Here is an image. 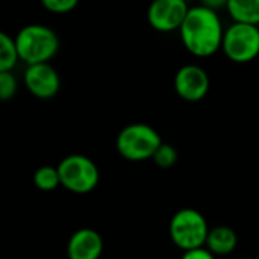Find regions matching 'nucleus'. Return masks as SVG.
I'll use <instances>...</instances> for the list:
<instances>
[{
    "mask_svg": "<svg viewBox=\"0 0 259 259\" xmlns=\"http://www.w3.org/2000/svg\"><path fill=\"white\" fill-rule=\"evenodd\" d=\"M162 146V138L152 126L146 123H132L120 131L115 140L118 153L134 162L152 159Z\"/></svg>",
    "mask_w": 259,
    "mask_h": 259,
    "instance_id": "nucleus-3",
    "label": "nucleus"
},
{
    "mask_svg": "<svg viewBox=\"0 0 259 259\" xmlns=\"http://www.w3.org/2000/svg\"><path fill=\"white\" fill-rule=\"evenodd\" d=\"M223 26L217 11L203 3L190 8L181 27V38L190 53L199 58L211 56L223 44Z\"/></svg>",
    "mask_w": 259,
    "mask_h": 259,
    "instance_id": "nucleus-1",
    "label": "nucleus"
},
{
    "mask_svg": "<svg viewBox=\"0 0 259 259\" xmlns=\"http://www.w3.org/2000/svg\"><path fill=\"white\" fill-rule=\"evenodd\" d=\"M226 9L234 18V23L259 24V0H229Z\"/></svg>",
    "mask_w": 259,
    "mask_h": 259,
    "instance_id": "nucleus-12",
    "label": "nucleus"
},
{
    "mask_svg": "<svg viewBox=\"0 0 259 259\" xmlns=\"http://www.w3.org/2000/svg\"><path fill=\"white\" fill-rule=\"evenodd\" d=\"M33 184L41 191H53L58 185H61V178L58 167L42 165L33 173Z\"/></svg>",
    "mask_w": 259,
    "mask_h": 259,
    "instance_id": "nucleus-14",
    "label": "nucleus"
},
{
    "mask_svg": "<svg viewBox=\"0 0 259 259\" xmlns=\"http://www.w3.org/2000/svg\"><path fill=\"white\" fill-rule=\"evenodd\" d=\"M190 6L184 0H155L147 11L150 26L159 32H170L182 27Z\"/></svg>",
    "mask_w": 259,
    "mask_h": 259,
    "instance_id": "nucleus-7",
    "label": "nucleus"
},
{
    "mask_svg": "<svg viewBox=\"0 0 259 259\" xmlns=\"http://www.w3.org/2000/svg\"><path fill=\"white\" fill-rule=\"evenodd\" d=\"M42 6L53 14H67L77 6V0H42Z\"/></svg>",
    "mask_w": 259,
    "mask_h": 259,
    "instance_id": "nucleus-17",
    "label": "nucleus"
},
{
    "mask_svg": "<svg viewBox=\"0 0 259 259\" xmlns=\"http://www.w3.org/2000/svg\"><path fill=\"white\" fill-rule=\"evenodd\" d=\"M20 59L15 39L0 32V71H11Z\"/></svg>",
    "mask_w": 259,
    "mask_h": 259,
    "instance_id": "nucleus-13",
    "label": "nucleus"
},
{
    "mask_svg": "<svg viewBox=\"0 0 259 259\" xmlns=\"http://www.w3.org/2000/svg\"><path fill=\"white\" fill-rule=\"evenodd\" d=\"M222 49L234 62L244 64L253 61L259 55V27L243 23L231 24L225 30Z\"/></svg>",
    "mask_w": 259,
    "mask_h": 259,
    "instance_id": "nucleus-6",
    "label": "nucleus"
},
{
    "mask_svg": "<svg viewBox=\"0 0 259 259\" xmlns=\"http://www.w3.org/2000/svg\"><path fill=\"white\" fill-rule=\"evenodd\" d=\"M181 259H215V256L206 247H200V249H196V250L184 252Z\"/></svg>",
    "mask_w": 259,
    "mask_h": 259,
    "instance_id": "nucleus-18",
    "label": "nucleus"
},
{
    "mask_svg": "<svg viewBox=\"0 0 259 259\" xmlns=\"http://www.w3.org/2000/svg\"><path fill=\"white\" fill-rule=\"evenodd\" d=\"M20 59L27 65L47 64L59 49V38L53 29L44 24H27L15 35Z\"/></svg>",
    "mask_w": 259,
    "mask_h": 259,
    "instance_id": "nucleus-2",
    "label": "nucleus"
},
{
    "mask_svg": "<svg viewBox=\"0 0 259 259\" xmlns=\"http://www.w3.org/2000/svg\"><path fill=\"white\" fill-rule=\"evenodd\" d=\"M238 244V237L235 231L229 226H215L209 231L205 247L214 256L231 255Z\"/></svg>",
    "mask_w": 259,
    "mask_h": 259,
    "instance_id": "nucleus-11",
    "label": "nucleus"
},
{
    "mask_svg": "<svg viewBox=\"0 0 259 259\" xmlns=\"http://www.w3.org/2000/svg\"><path fill=\"white\" fill-rule=\"evenodd\" d=\"M228 2H229V0H205L203 5H205L206 8L212 9V11H217V8H222V6L228 8Z\"/></svg>",
    "mask_w": 259,
    "mask_h": 259,
    "instance_id": "nucleus-19",
    "label": "nucleus"
},
{
    "mask_svg": "<svg viewBox=\"0 0 259 259\" xmlns=\"http://www.w3.org/2000/svg\"><path fill=\"white\" fill-rule=\"evenodd\" d=\"M170 238L184 252L205 247L209 226L202 212L193 208L178 211L170 220Z\"/></svg>",
    "mask_w": 259,
    "mask_h": 259,
    "instance_id": "nucleus-4",
    "label": "nucleus"
},
{
    "mask_svg": "<svg viewBox=\"0 0 259 259\" xmlns=\"http://www.w3.org/2000/svg\"><path fill=\"white\" fill-rule=\"evenodd\" d=\"M103 252L102 235L91 229H77L68 240L67 256L68 259H99Z\"/></svg>",
    "mask_w": 259,
    "mask_h": 259,
    "instance_id": "nucleus-10",
    "label": "nucleus"
},
{
    "mask_svg": "<svg viewBox=\"0 0 259 259\" xmlns=\"http://www.w3.org/2000/svg\"><path fill=\"white\" fill-rule=\"evenodd\" d=\"M175 90L187 102H199L209 91V76L200 65L188 64L178 70L175 76Z\"/></svg>",
    "mask_w": 259,
    "mask_h": 259,
    "instance_id": "nucleus-8",
    "label": "nucleus"
},
{
    "mask_svg": "<svg viewBox=\"0 0 259 259\" xmlns=\"http://www.w3.org/2000/svg\"><path fill=\"white\" fill-rule=\"evenodd\" d=\"M17 79L11 71H0V99L9 100L17 93Z\"/></svg>",
    "mask_w": 259,
    "mask_h": 259,
    "instance_id": "nucleus-16",
    "label": "nucleus"
},
{
    "mask_svg": "<svg viewBox=\"0 0 259 259\" xmlns=\"http://www.w3.org/2000/svg\"><path fill=\"white\" fill-rule=\"evenodd\" d=\"M24 83L32 96L47 100L58 94L61 88V77L49 62L36 64L27 65L24 71Z\"/></svg>",
    "mask_w": 259,
    "mask_h": 259,
    "instance_id": "nucleus-9",
    "label": "nucleus"
},
{
    "mask_svg": "<svg viewBox=\"0 0 259 259\" xmlns=\"http://www.w3.org/2000/svg\"><path fill=\"white\" fill-rule=\"evenodd\" d=\"M61 185L76 194L91 193L100 179L96 162L85 155H68L58 165Z\"/></svg>",
    "mask_w": 259,
    "mask_h": 259,
    "instance_id": "nucleus-5",
    "label": "nucleus"
},
{
    "mask_svg": "<svg viewBox=\"0 0 259 259\" xmlns=\"http://www.w3.org/2000/svg\"><path fill=\"white\" fill-rule=\"evenodd\" d=\"M152 159L161 168H171L178 162V150L171 144L162 143Z\"/></svg>",
    "mask_w": 259,
    "mask_h": 259,
    "instance_id": "nucleus-15",
    "label": "nucleus"
},
{
    "mask_svg": "<svg viewBox=\"0 0 259 259\" xmlns=\"http://www.w3.org/2000/svg\"><path fill=\"white\" fill-rule=\"evenodd\" d=\"M237 259H256V258H250V256H243V258H237Z\"/></svg>",
    "mask_w": 259,
    "mask_h": 259,
    "instance_id": "nucleus-20",
    "label": "nucleus"
}]
</instances>
